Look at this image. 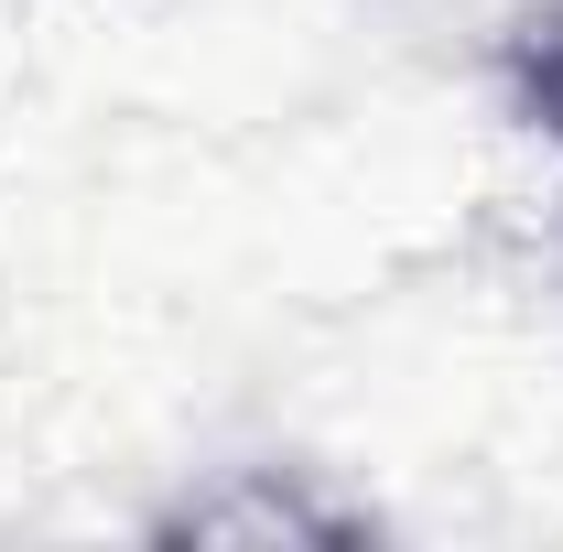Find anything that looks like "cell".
Segmentation results:
<instances>
[{
    "label": "cell",
    "instance_id": "6da1fadb",
    "mask_svg": "<svg viewBox=\"0 0 563 552\" xmlns=\"http://www.w3.org/2000/svg\"><path fill=\"white\" fill-rule=\"evenodd\" d=\"M520 87H531V109H542V131L563 141V11L520 44Z\"/></svg>",
    "mask_w": 563,
    "mask_h": 552
}]
</instances>
